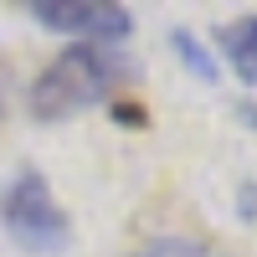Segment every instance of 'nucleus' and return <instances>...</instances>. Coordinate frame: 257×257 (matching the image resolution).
<instances>
[{"instance_id": "obj_1", "label": "nucleus", "mask_w": 257, "mask_h": 257, "mask_svg": "<svg viewBox=\"0 0 257 257\" xmlns=\"http://www.w3.org/2000/svg\"><path fill=\"white\" fill-rule=\"evenodd\" d=\"M128 77V57L98 41H72L67 52H57L31 82V118L36 123H62L82 108L103 103L118 82Z\"/></svg>"}, {"instance_id": "obj_2", "label": "nucleus", "mask_w": 257, "mask_h": 257, "mask_svg": "<svg viewBox=\"0 0 257 257\" xmlns=\"http://www.w3.org/2000/svg\"><path fill=\"white\" fill-rule=\"evenodd\" d=\"M0 226L31 257H62L72 247V221H67V211L57 206L52 185H47V175H41L36 165H21L16 175L0 185Z\"/></svg>"}, {"instance_id": "obj_3", "label": "nucleus", "mask_w": 257, "mask_h": 257, "mask_svg": "<svg viewBox=\"0 0 257 257\" xmlns=\"http://www.w3.org/2000/svg\"><path fill=\"white\" fill-rule=\"evenodd\" d=\"M26 16L47 31L62 36H82V41H123L134 31V11L113 6V0H31Z\"/></svg>"}, {"instance_id": "obj_4", "label": "nucleus", "mask_w": 257, "mask_h": 257, "mask_svg": "<svg viewBox=\"0 0 257 257\" xmlns=\"http://www.w3.org/2000/svg\"><path fill=\"white\" fill-rule=\"evenodd\" d=\"M216 47L231 62V72H237L247 88H257V16H237V21H226V26H216Z\"/></svg>"}, {"instance_id": "obj_5", "label": "nucleus", "mask_w": 257, "mask_h": 257, "mask_svg": "<svg viewBox=\"0 0 257 257\" xmlns=\"http://www.w3.org/2000/svg\"><path fill=\"white\" fill-rule=\"evenodd\" d=\"M170 52H175L180 62H185V72L190 77H201V82H216V57H211V47L196 36V31H170Z\"/></svg>"}, {"instance_id": "obj_6", "label": "nucleus", "mask_w": 257, "mask_h": 257, "mask_svg": "<svg viewBox=\"0 0 257 257\" xmlns=\"http://www.w3.org/2000/svg\"><path fill=\"white\" fill-rule=\"evenodd\" d=\"M144 257H149V252H144Z\"/></svg>"}]
</instances>
